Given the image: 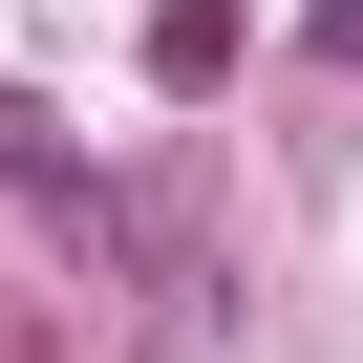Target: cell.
<instances>
[{
  "instance_id": "2",
  "label": "cell",
  "mask_w": 363,
  "mask_h": 363,
  "mask_svg": "<svg viewBox=\"0 0 363 363\" xmlns=\"http://www.w3.org/2000/svg\"><path fill=\"white\" fill-rule=\"evenodd\" d=\"M320 65H363V0H320Z\"/></svg>"
},
{
  "instance_id": "1",
  "label": "cell",
  "mask_w": 363,
  "mask_h": 363,
  "mask_svg": "<svg viewBox=\"0 0 363 363\" xmlns=\"http://www.w3.org/2000/svg\"><path fill=\"white\" fill-rule=\"evenodd\" d=\"M150 86H171V107L235 86V0H150Z\"/></svg>"
}]
</instances>
